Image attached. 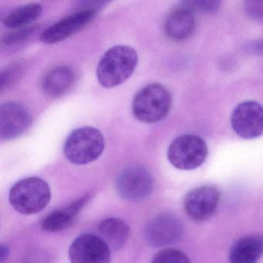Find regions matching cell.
<instances>
[{"label":"cell","mask_w":263,"mask_h":263,"mask_svg":"<svg viewBox=\"0 0 263 263\" xmlns=\"http://www.w3.org/2000/svg\"><path fill=\"white\" fill-rule=\"evenodd\" d=\"M138 53L128 46H115L100 60L97 69L98 82L104 88H114L125 82L138 65Z\"/></svg>","instance_id":"obj_1"},{"label":"cell","mask_w":263,"mask_h":263,"mask_svg":"<svg viewBox=\"0 0 263 263\" xmlns=\"http://www.w3.org/2000/svg\"><path fill=\"white\" fill-rule=\"evenodd\" d=\"M172 104V95L164 85L151 84L135 95L132 101V113L141 122L155 124L167 116Z\"/></svg>","instance_id":"obj_2"},{"label":"cell","mask_w":263,"mask_h":263,"mask_svg":"<svg viewBox=\"0 0 263 263\" xmlns=\"http://www.w3.org/2000/svg\"><path fill=\"white\" fill-rule=\"evenodd\" d=\"M105 147L104 136L98 129L83 127L75 129L67 137L64 153L72 164L84 165L96 161Z\"/></svg>","instance_id":"obj_3"},{"label":"cell","mask_w":263,"mask_h":263,"mask_svg":"<svg viewBox=\"0 0 263 263\" xmlns=\"http://www.w3.org/2000/svg\"><path fill=\"white\" fill-rule=\"evenodd\" d=\"M51 199L49 184L36 177L21 180L10 189L12 207L23 215H34L44 210Z\"/></svg>","instance_id":"obj_4"},{"label":"cell","mask_w":263,"mask_h":263,"mask_svg":"<svg viewBox=\"0 0 263 263\" xmlns=\"http://www.w3.org/2000/svg\"><path fill=\"white\" fill-rule=\"evenodd\" d=\"M208 156L205 141L194 135H184L175 138L169 146L167 158L180 170H192L200 167Z\"/></svg>","instance_id":"obj_5"},{"label":"cell","mask_w":263,"mask_h":263,"mask_svg":"<svg viewBox=\"0 0 263 263\" xmlns=\"http://www.w3.org/2000/svg\"><path fill=\"white\" fill-rule=\"evenodd\" d=\"M116 187L124 199L137 201L151 195L154 189L152 175L140 164H130L124 167L116 178Z\"/></svg>","instance_id":"obj_6"},{"label":"cell","mask_w":263,"mask_h":263,"mask_svg":"<svg viewBox=\"0 0 263 263\" xmlns=\"http://www.w3.org/2000/svg\"><path fill=\"white\" fill-rule=\"evenodd\" d=\"M98 9L89 7L81 9L42 32L40 40L46 44H54L65 41L87 27L97 15Z\"/></svg>","instance_id":"obj_7"},{"label":"cell","mask_w":263,"mask_h":263,"mask_svg":"<svg viewBox=\"0 0 263 263\" xmlns=\"http://www.w3.org/2000/svg\"><path fill=\"white\" fill-rule=\"evenodd\" d=\"M184 226L180 218L164 213L152 218L145 228V239L149 246L159 248L175 244L184 235Z\"/></svg>","instance_id":"obj_8"},{"label":"cell","mask_w":263,"mask_h":263,"mask_svg":"<svg viewBox=\"0 0 263 263\" xmlns=\"http://www.w3.org/2000/svg\"><path fill=\"white\" fill-rule=\"evenodd\" d=\"M234 132L244 139H254L263 135V107L255 101L238 104L231 118Z\"/></svg>","instance_id":"obj_9"},{"label":"cell","mask_w":263,"mask_h":263,"mask_svg":"<svg viewBox=\"0 0 263 263\" xmlns=\"http://www.w3.org/2000/svg\"><path fill=\"white\" fill-rule=\"evenodd\" d=\"M69 258L71 263H110V249L101 237L84 234L72 243Z\"/></svg>","instance_id":"obj_10"},{"label":"cell","mask_w":263,"mask_h":263,"mask_svg":"<svg viewBox=\"0 0 263 263\" xmlns=\"http://www.w3.org/2000/svg\"><path fill=\"white\" fill-rule=\"evenodd\" d=\"M31 124V115L23 104L9 101L0 107L1 139L9 141L21 136L28 130Z\"/></svg>","instance_id":"obj_11"},{"label":"cell","mask_w":263,"mask_h":263,"mask_svg":"<svg viewBox=\"0 0 263 263\" xmlns=\"http://www.w3.org/2000/svg\"><path fill=\"white\" fill-rule=\"evenodd\" d=\"M220 192L212 186H202L191 191L184 198V209L189 218L202 221L210 218L218 209Z\"/></svg>","instance_id":"obj_12"},{"label":"cell","mask_w":263,"mask_h":263,"mask_svg":"<svg viewBox=\"0 0 263 263\" xmlns=\"http://www.w3.org/2000/svg\"><path fill=\"white\" fill-rule=\"evenodd\" d=\"M90 198L91 194H86L69 205L50 212L41 221L43 230L49 232L65 230L73 224L84 206L88 204Z\"/></svg>","instance_id":"obj_13"},{"label":"cell","mask_w":263,"mask_h":263,"mask_svg":"<svg viewBox=\"0 0 263 263\" xmlns=\"http://www.w3.org/2000/svg\"><path fill=\"white\" fill-rule=\"evenodd\" d=\"M195 25L196 22L194 12L182 2L166 18L164 31L172 41H181L187 39L193 33Z\"/></svg>","instance_id":"obj_14"},{"label":"cell","mask_w":263,"mask_h":263,"mask_svg":"<svg viewBox=\"0 0 263 263\" xmlns=\"http://www.w3.org/2000/svg\"><path fill=\"white\" fill-rule=\"evenodd\" d=\"M76 73L71 67L59 66L50 70L42 81L44 95L50 98H59L68 93L74 85Z\"/></svg>","instance_id":"obj_15"},{"label":"cell","mask_w":263,"mask_h":263,"mask_svg":"<svg viewBox=\"0 0 263 263\" xmlns=\"http://www.w3.org/2000/svg\"><path fill=\"white\" fill-rule=\"evenodd\" d=\"M262 255V235H246L237 240L231 248L229 262L257 263Z\"/></svg>","instance_id":"obj_16"},{"label":"cell","mask_w":263,"mask_h":263,"mask_svg":"<svg viewBox=\"0 0 263 263\" xmlns=\"http://www.w3.org/2000/svg\"><path fill=\"white\" fill-rule=\"evenodd\" d=\"M101 238L114 250L121 249L128 240L130 227L128 224L117 218L103 220L98 226Z\"/></svg>","instance_id":"obj_17"},{"label":"cell","mask_w":263,"mask_h":263,"mask_svg":"<svg viewBox=\"0 0 263 263\" xmlns=\"http://www.w3.org/2000/svg\"><path fill=\"white\" fill-rule=\"evenodd\" d=\"M42 10L41 4H27L9 13L3 20V24L7 28H24L36 21L41 16Z\"/></svg>","instance_id":"obj_18"},{"label":"cell","mask_w":263,"mask_h":263,"mask_svg":"<svg viewBox=\"0 0 263 263\" xmlns=\"http://www.w3.org/2000/svg\"><path fill=\"white\" fill-rule=\"evenodd\" d=\"M152 263H191V261L181 251L166 249L155 254Z\"/></svg>","instance_id":"obj_19"},{"label":"cell","mask_w":263,"mask_h":263,"mask_svg":"<svg viewBox=\"0 0 263 263\" xmlns=\"http://www.w3.org/2000/svg\"><path fill=\"white\" fill-rule=\"evenodd\" d=\"M24 65L22 64H14L10 67H7L1 73V92L4 91L6 89L8 88L14 81L22 75L24 70Z\"/></svg>","instance_id":"obj_20"},{"label":"cell","mask_w":263,"mask_h":263,"mask_svg":"<svg viewBox=\"0 0 263 263\" xmlns=\"http://www.w3.org/2000/svg\"><path fill=\"white\" fill-rule=\"evenodd\" d=\"M36 30H37V27L36 26H30V27L18 29L17 30H15V31L6 35L3 39V43L7 46L20 44V43H22L23 41L28 39Z\"/></svg>","instance_id":"obj_21"},{"label":"cell","mask_w":263,"mask_h":263,"mask_svg":"<svg viewBox=\"0 0 263 263\" xmlns=\"http://www.w3.org/2000/svg\"><path fill=\"white\" fill-rule=\"evenodd\" d=\"M192 11L212 14L218 11L221 6L219 1H186L184 2Z\"/></svg>","instance_id":"obj_22"},{"label":"cell","mask_w":263,"mask_h":263,"mask_svg":"<svg viewBox=\"0 0 263 263\" xmlns=\"http://www.w3.org/2000/svg\"><path fill=\"white\" fill-rule=\"evenodd\" d=\"M245 10L250 19L263 23V1H248L245 4Z\"/></svg>","instance_id":"obj_23"},{"label":"cell","mask_w":263,"mask_h":263,"mask_svg":"<svg viewBox=\"0 0 263 263\" xmlns=\"http://www.w3.org/2000/svg\"><path fill=\"white\" fill-rule=\"evenodd\" d=\"M246 50L256 55H263V40L250 43L246 46Z\"/></svg>","instance_id":"obj_24"},{"label":"cell","mask_w":263,"mask_h":263,"mask_svg":"<svg viewBox=\"0 0 263 263\" xmlns=\"http://www.w3.org/2000/svg\"><path fill=\"white\" fill-rule=\"evenodd\" d=\"M10 250L6 246H1V261H4L8 257Z\"/></svg>","instance_id":"obj_25"}]
</instances>
